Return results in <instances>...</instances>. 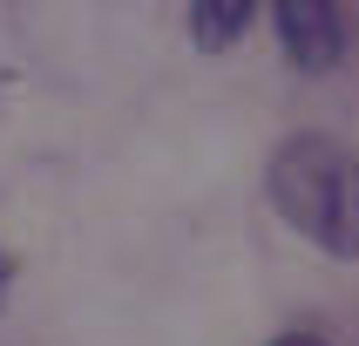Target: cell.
I'll use <instances>...</instances> for the list:
<instances>
[{"label":"cell","instance_id":"cell-1","mask_svg":"<svg viewBox=\"0 0 359 346\" xmlns=\"http://www.w3.org/2000/svg\"><path fill=\"white\" fill-rule=\"evenodd\" d=\"M264 183H271V204L292 231H305L332 258H359V157L346 142L332 136L278 142Z\"/></svg>","mask_w":359,"mask_h":346},{"label":"cell","instance_id":"cell-3","mask_svg":"<svg viewBox=\"0 0 359 346\" xmlns=\"http://www.w3.org/2000/svg\"><path fill=\"white\" fill-rule=\"evenodd\" d=\"M251 14H258V0H197L190 34H197V48H224V41H238L251 27Z\"/></svg>","mask_w":359,"mask_h":346},{"label":"cell","instance_id":"cell-2","mask_svg":"<svg viewBox=\"0 0 359 346\" xmlns=\"http://www.w3.org/2000/svg\"><path fill=\"white\" fill-rule=\"evenodd\" d=\"M271 20H278L285 55L299 61L305 75H325V68L346 55V14L332 7V0H278Z\"/></svg>","mask_w":359,"mask_h":346},{"label":"cell","instance_id":"cell-5","mask_svg":"<svg viewBox=\"0 0 359 346\" xmlns=\"http://www.w3.org/2000/svg\"><path fill=\"white\" fill-rule=\"evenodd\" d=\"M7 285H14V265H7V251H0V305H7Z\"/></svg>","mask_w":359,"mask_h":346},{"label":"cell","instance_id":"cell-4","mask_svg":"<svg viewBox=\"0 0 359 346\" xmlns=\"http://www.w3.org/2000/svg\"><path fill=\"white\" fill-rule=\"evenodd\" d=\"M271 346H325V340H312V333H285V340H271Z\"/></svg>","mask_w":359,"mask_h":346}]
</instances>
